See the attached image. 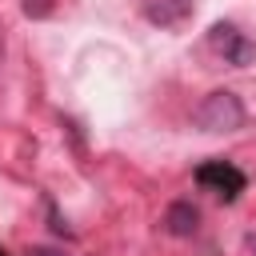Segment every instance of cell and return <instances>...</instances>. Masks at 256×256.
<instances>
[{
    "instance_id": "6da1fadb",
    "label": "cell",
    "mask_w": 256,
    "mask_h": 256,
    "mask_svg": "<svg viewBox=\"0 0 256 256\" xmlns=\"http://www.w3.org/2000/svg\"><path fill=\"white\" fill-rule=\"evenodd\" d=\"M192 116H196V124H200L204 132H232V128L244 124V104H240L236 92L216 88V92H208V96L196 104Z\"/></svg>"
},
{
    "instance_id": "7a4b0ae2",
    "label": "cell",
    "mask_w": 256,
    "mask_h": 256,
    "mask_svg": "<svg viewBox=\"0 0 256 256\" xmlns=\"http://www.w3.org/2000/svg\"><path fill=\"white\" fill-rule=\"evenodd\" d=\"M196 184L208 188V192H216V196H224V200H236V196L244 192L248 176H244L232 160H208V164L196 168Z\"/></svg>"
},
{
    "instance_id": "3957f363",
    "label": "cell",
    "mask_w": 256,
    "mask_h": 256,
    "mask_svg": "<svg viewBox=\"0 0 256 256\" xmlns=\"http://www.w3.org/2000/svg\"><path fill=\"white\" fill-rule=\"evenodd\" d=\"M208 44H212L216 56H224V64H236V68L252 64V56H256V44H252L236 24H212Z\"/></svg>"
},
{
    "instance_id": "277c9868",
    "label": "cell",
    "mask_w": 256,
    "mask_h": 256,
    "mask_svg": "<svg viewBox=\"0 0 256 256\" xmlns=\"http://www.w3.org/2000/svg\"><path fill=\"white\" fill-rule=\"evenodd\" d=\"M144 16L160 28H180V24L192 20V0H148Z\"/></svg>"
},
{
    "instance_id": "5b68a950",
    "label": "cell",
    "mask_w": 256,
    "mask_h": 256,
    "mask_svg": "<svg viewBox=\"0 0 256 256\" xmlns=\"http://www.w3.org/2000/svg\"><path fill=\"white\" fill-rule=\"evenodd\" d=\"M164 228H168L172 236H192V232L200 228V212H196L188 200H176V204L164 212Z\"/></svg>"
},
{
    "instance_id": "8992f818",
    "label": "cell",
    "mask_w": 256,
    "mask_h": 256,
    "mask_svg": "<svg viewBox=\"0 0 256 256\" xmlns=\"http://www.w3.org/2000/svg\"><path fill=\"white\" fill-rule=\"evenodd\" d=\"M20 8H24V16H32V20H44V16L52 12V0H20Z\"/></svg>"
},
{
    "instance_id": "52a82bcc",
    "label": "cell",
    "mask_w": 256,
    "mask_h": 256,
    "mask_svg": "<svg viewBox=\"0 0 256 256\" xmlns=\"http://www.w3.org/2000/svg\"><path fill=\"white\" fill-rule=\"evenodd\" d=\"M0 52H4V36H0Z\"/></svg>"
},
{
    "instance_id": "ba28073f",
    "label": "cell",
    "mask_w": 256,
    "mask_h": 256,
    "mask_svg": "<svg viewBox=\"0 0 256 256\" xmlns=\"http://www.w3.org/2000/svg\"><path fill=\"white\" fill-rule=\"evenodd\" d=\"M0 256H4V248H0Z\"/></svg>"
}]
</instances>
